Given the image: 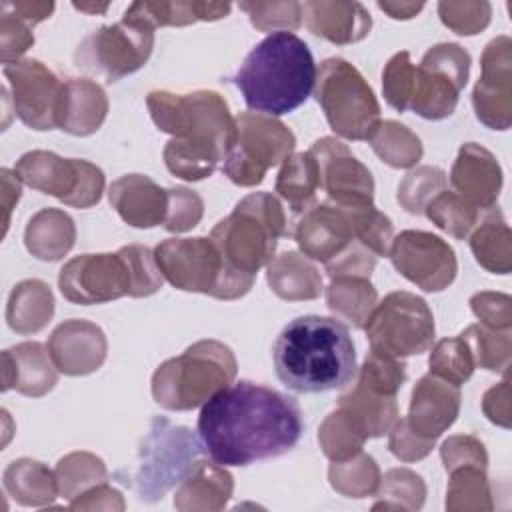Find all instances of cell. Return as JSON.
Instances as JSON below:
<instances>
[{
    "instance_id": "cell-1",
    "label": "cell",
    "mask_w": 512,
    "mask_h": 512,
    "mask_svg": "<svg viewBox=\"0 0 512 512\" xmlns=\"http://www.w3.org/2000/svg\"><path fill=\"white\" fill-rule=\"evenodd\" d=\"M304 432L298 402L250 380L232 382L200 410L198 438L222 466H248L290 452Z\"/></svg>"
},
{
    "instance_id": "cell-2",
    "label": "cell",
    "mask_w": 512,
    "mask_h": 512,
    "mask_svg": "<svg viewBox=\"0 0 512 512\" xmlns=\"http://www.w3.org/2000/svg\"><path fill=\"white\" fill-rule=\"evenodd\" d=\"M146 106L158 130L172 136L162 152L170 174L198 182L226 160L236 138V118L224 96L214 90H152Z\"/></svg>"
},
{
    "instance_id": "cell-3",
    "label": "cell",
    "mask_w": 512,
    "mask_h": 512,
    "mask_svg": "<svg viewBox=\"0 0 512 512\" xmlns=\"http://www.w3.org/2000/svg\"><path fill=\"white\" fill-rule=\"evenodd\" d=\"M280 382L304 394L346 386L356 376V348L344 322L308 314L290 320L272 348Z\"/></svg>"
},
{
    "instance_id": "cell-4",
    "label": "cell",
    "mask_w": 512,
    "mask_h": 512,
    "mask_svg": "<svg viewBox=\"0 0 512 512\" xmlns=\"http://www.w3.org/2000/svg\"><path fill=\"white\" fill-rule=\"evenodd\" d=\"M316 72L314 56L302 38L274 32L248 52L232 80L250 110L282 116L308 100Z\"/></svg>"
},
{
    "instance_id": "cell-5",
    "label": "cell",
    "mask_w": 512,
    "mask_h": 512,
    "mask_svg": "<svg viewBox=\"0 0 512 512\" xmlns=\"http://www.w3.org/2000/svg\"><path fill=\"white\" fill-rule=\"evenodd\" d=\"M288 234L280 200L270 192H252L212 228L208 238L218 248L226 270L254 284L258 270L272 262L278 238Z\"/></svg>"
},
{
    "instance_id": "cell-6",
    "label": "cell",
    "mask_w": 512,
    "mask_h": 512,
    "mask_svg": "<svg viewBox=\"0 0 512 512\" xmlns=\"http://www.w3.org/2000/svg\"><path fill=\"white\" fill-rule=\"evenodd\" d=\"M236 372L238 362L230 346L212 338L198 340L156 368L152 398L166 410H192L230 386Z\"/></svg>"
},
{
    "instance_id": "cell-7",
    "label": "cell",
    "mask_w": 512,
    "mask_h": 512,
    "mask_svg": "<svg viewBox=\"0 0 512 512\" xmlns=\"http://www.w3.org/2000/svg\"><path fill=\"white\" fill-rule=\"evenodd\" d=\"M314 98L330 128L346 140H370L380 124V104L366 78L344 58L320 64Z\"/></svg>"
},
{
    "instance_id": "cell-8",
    "label": "cell",
    "mask_w": 512,
    "mask_h": 512,
    "mask_svg": "<svg viewBox=\"0 0 512 512\" xmlns=\"http://www.w3.org/2000/svg\"><path fill=\"white\" fill-rule=\"evenodd\" d=\"M158 268L174 288L218 300H236L250 292L252 282L232 276L210 238H166L154 248Z\"/></svg>"
},
{
    "instance_id": "cell-9",
    "label": "cell",
    "mask_w": 512,
    "mask_h": 512,
    "mask_svg": "<svg viewBox=\"0 0 512 512\" xmlns=\"http://www.w3.org/2000/svg\"><path fill=\"white\" fill-rule=\"evenodd\" d=\"M370 352L384 358L418 356L434 342V316L424 298L396 290L386 294L366 320Z\"/></svg>"
},
{
    "instance_id": "cell-10",
    "label": "cell",
    "mask_w": 512,
    "mask_h": 512,
    "mask_svg": "<svg viewBox=\"0 0 512 512\" xmlns=\"http://www.w3.org/2000/svg\"><path fill=\"white\" fill-rule=\"evenodd\" d=\"M154 50V28L142 18L124 14L120 22L100 26L74 52V62L106 84L140 70Z\"/></svg>"
},
{
    "instance_id": "cell-11",
    "label": "cell",
    "mask_w": 512,
    "mask_h": 512,
    "mask_svg": "<svg viewBox=\"0 0 512 512\" xmlns=\"http://www.w3.org/2000/svg\"><path fill=\"white\" fill-rule=\"evenodd\" d=\"M294 132L274 116L242 112L236 116V138L222 162V172L242 188L258 186L266 172L294 154Z\"/></svg>"
},
{
    "instance_id": "cell-12",
    "label": "cell",
    "mask_w": 512,
    "mask_h": 512,
    "mask_svg": "<svg viewBox=\"0 0 512 512\" xmlns=\"http://www.w3.org/2000/svg\"><path fill=\"white\" fill-rule=\"evenodd\" d=\"M204 452L200 438L186 426H172L164 418L152 420L140 448L134 488L140 500L156 502L180 484Z\"/></svg>"
},
{
    "instance_id": "cell-13",
    "label": "cell",
    "mask_w": 512,
    "mask_h": 512,
    "mask_svg": "<svg viewBox=\"0 0 512 512\" xmlns=\"http://www.w3.org/2000/svg\"><path fill=\"white\" fill-rule=\"evenodd\" d=\"M406 380V364L370 352L354 386L338 398V408L354 416L368 438L384 436L398 420V392Z\"/></svg>"
},
{
    "instance_id": "cell-14",
    "label": "cell",
    "mask_w": 512,
    "mask_h": 512,
    "mask_svg": "<svg viewBox=\"0 0 512 512\" xmlns=\"http://www.w3.org/2000/svg\"><path fill=\"white\" fill-rule=\"evenodd\" d=\"M14 172L22 184L72 208H92L104 192V172L96 164L82 158H62L50 150L22 154Z\"/></svg>"
},
{
    "instance_id": "cell-15",
    "label": "cell",
    "mask_w": 512,
    "mask_h": 512,
    "mask_svg": "<svg viewBox=\"0 0 512 512\" xmlns=\"http://www.w3.org/2000/svg\"><path fill=\"white\" fill-rule=\"evenodd\" d=\"M470 64L472 58L460 44L440 42L428 48L414 68L408 110L426 120L448 118L468 82Z\"/></svg>"
},
{
    "instance_id": "cell-16",
    "label": "cell",
    "mask_w": 512,
    "mask_h": 512,
    "mask_svg": "<svg viewBox=\"0 0 512 512\" xmlns=\"http://www.w3.org/2000/svg\"><path fill=\"white\" fill-rule=\"evenodd\" d=\"M388 256L396 272L424 292L446 290L458 274L452 246L432 232L402 230L392 238Z\"/></svg>"
},
{
    "instance_id": "cell-17",
    "label": "cell",
    "mask_w": 512,
    "mask_h": 512,
    "mask_svg": "<svg viewBox=\"0 0 512 512\" xmlns=\"http://www.w3.org/2000/svg\"><path fill=\"white\" fill-rule=\"evenodd\" d=\"M12 92L14 112L32 130L58 128V106L64 82L40 60L20 58L2 68Z\"/></svg>"
},
{
    "instance_id": "cell-18",
    "label": "cell",
    "mask_w": 512,
    "mask_h": 512,
    "mask_svg": "<svg viewBox=\"0 0 512 512\" xmlns=\"http://www.w3.org/2000/svg\"><path fill=\"white\" fill-rule=\"evenodd\" d=\"M58 288L72 304H104L128 296L130 276L120 252L80 254L62 266Z\"/></svg>"
},
{
    "instance_id": "cell-19",
    "label": "cell",
    "mask_w": 512,
    "mask_h": 512,
    "mask_svg": "<svg viewBox=\"0 0 512 512\" xmlns=\"http://www.w3.org/2000/svg\"><path fill=\"white\" fill-rule=\"evenodd\" d=\"M308 152L316 160L320 188L330 202L340 206L374 204V178L344 142L324 136Z\"/></svg>"
},
{
    "instance_id": "cell-20",
    "label": "cell",
    "mask_w": 512,
    "mask_h": 512,
    "mask_svg": "<svg viewBox=\"0 0 512 512\" xmlns=\"http://www.w3.org/2000/svg\"><path fill=\"white\" fill-rule=\"evenodd\" d=\"M480 70L472 90L476 118L492 130H508L512 124V40L506 34L486 44Z\"/></svg>"
},
{
    "instance_id": "cell-21",
    "label": "cell",
    "mask_w": 512,
    "mask_h": 512,
    "mask_svg": "<svg viewBox=\"0 0 512 512\" xmlns=\"http://www.w3.org/2000/svg\"><path fill=\"white\" fill-rule=\"evenodd\" d=\"M294 240L304 256L326 264L358 238L348 206L326 200L316 202L298 218Z\"/></svg>"
},
{
    "instance_id": "cell-22",
    "label": "cell",
    "mask_w": 512,
    "mask_h": 512,
    "mask_svg": "<svg viewBox=\"0 0 512 512\" xmlns=\"http://www.w3.org/2000/svg\"><path fill=\"white\" fill-rule=\"evenodd\" d=\"M46 346L58 372L66 376L96 372L108 354V340L102 328L82 318H70L58 324Z\"/></svg>"
},
{
    "instance_id": "cell-23",
    "label": "cell",
    "mask_w": 512,
    "mask_h": 512,
    "mask_svg": "<svg viewBox=\"0 0 512 512\" xmlns=\"http://www.w3.org/2000/svg\"><path fill=\"white\" fill-rule=\"evenodd\" d=\"M452 192L484 212L496 206L502 190V168L496 156L476 142L460 146L450 170Z\"/></svg>"
},
{
    "instance_id": "cell-24",
    "label": "cell",
    "mask_w": 512,
    "mask_h": 512,
    "mask_svg": "<svg viewBox=\"0 0 512 512\" xmlns=\"http://www.w3.org/2000/svg\"><path fill=\"white\" fill-rule=\"evenodd\" d=\"M460 400V386L426 374L412 388L406 422L418 436L436 440L456 422Z\"/></svg>"
},
{
    "instance_id": "cell-25",
    "label": "cell",
    "mask_w": 512,
    "mask_h": 512,
    "mask_svg": "<svg viewBox=\"0 0 512 512\" xmlns=\"http://www.w3.org/2000/svg\"><path fill=\"white\" fill-rule=\"evenodd\" d=\"M58 382V368L40 342H20L2 352V390H16L30 398L48 394Z\"/></svg>"
},
{
    "instance_id": "cell-26",
    "label": "cell",
    "mask_w": 512,
    "mask_h": 512,
    "mask_svg": "<svg viewBox=\"0 0 512 512\" xmlns=\"http://www.w3.org/2000/svg\"><path fill=\"white\" fill-rule=\"evenodd\" d=\"M110 206L134 228H154L164 224L168 210V190L160 188L150 176L124 174L108 188Z\"/></svg>"
},
{
    "instance_id": "cell-27",
    "label": "cell",
    "mask_w": 512,
    "mask_h": 512,
    "mask_svg": "<svg viewBox=\"0 0 512 512\" xmlns=\"http://www.w3.org/2000/svg\"><path fill=\"white\" fill-rule=\"evenodd\" d=\"M302 16L314 36L338 46L364 40L372 28V18L360 2L310 0L302 4Z\"/></svg>"
},
{
    "instance_id": "cell-28",
    "label": "cell",
    "mask_w": 512,
    "mask_h": 512,
    "mask_svg": "<svg viewBox=\"0 0 512 512\" xmlns=\"http://www.w3.org/2000/svg\"><path fill=\"white\" fill-rule=\"evenodd\" d=\"M108 116V96L104 88L88 78H70L64 82L58 128L72 136H90L100 130Z\"/></svg>"
},
{
    "instance_id": "cell-29",
    "label": "cell",
    "mask_w": 512,
    "mask_h": 512,
    "mask_svg": "<svg viewBox=\"0 0 512 512\" xmlns=\"http://www.w3.org/2000/svg\"><path fill=\"white\" fill-rule=\"evenodd\" d=\"M234 492V478L222 466L196 460L174 492V508L182 512H218Z\"/></svg>"
},
{
    "instance_id": "cell-30",
    "label": "cell",
    "mask_w": 512,
    "mask_h": 512,
    "mask_svg": "<svg viewBox=\"0 0 512 512\" xmlns=\"http://www.w3.org/2000/svg\"><path fill=\"white\" fill-rule=\"evenodd\" d=\"M270 290L288 302L316 300L322 294V274L316 264L302 252H282L266 266Z\"/></svg>"
},
{
    "instance_id": "cell-31",
    "label": "cell",
    "mask_w": 512,
    "mask_h": 512,
    "mask_svg": "<svg viewBox=\"0 0 512 512\" xmlns=\"http://www.w3.org/2000/svg\"><path fill=\"white\" fill-rule=\"evenodd\" d=\"M76 242V224L70 214L60 208H42L26 224L24 246L42 260L56 262L64 258Z\"/></svg>"
},
{
    "instance_id": "cell-32",
    "label": "cell",
    "mask_w": 512,
    "mask_h": 512,
    "mask_svg": "<svg viewBox=\"0 0 512 512\" xmlns=\"http://www.w3.org/2000/svg\"><path fill=\"white\" fill-rule=\"evenodd\" d=\"M54 316V294L38 278L18 282L6 304V322L16 334H36L48 326Z\"/></svg>"
},
{
    "instance_id": "cell-33",
    "label": "cell",
    "mask_w": 512,
    "mask_h": 512,
    "mask_svg": "<svg viewBox=\"0 0 512 512\" xmlns=\"http://www.w3.org/2000/svg\"><path fill=\"white\" fill-rule=\"evenodd\" d=\"M2 484L20 506H50L60 496L56 472L32 458L12 460L2 474Z\"/></svg>"
},
{
    "instance_id": "cell-34",
    "label": "cell",
    "mask_w": 512,
    "mask_h": 512,
    "mask_svg": "<svg viewBox=\"0 0 512 512\" xmlns=\"http://www.w3.org/2000/svg\"><path fill=\"white\" fill-rule=\"evenodd\" d=\"M468 242L476 262L484 270L502 276L512 270V234L496 206L484 210V218L482 222L478 220Z\"/></svg>"
},
{
    "instance_id": "cell-35",
    "label": "cell",
    "mask_w": 512,
    "mask_h": 512,
    "mask_svg": "<svg viewBox=\"0 0 512 512\" xmlns=\"http://www.w3.org/2000/svg\"><path fill=\"white\" fill-rule=\"evenodd\" d=\"M378 304V292L370 278L336 276L326 286V306L346 326L362 330Z\"/></svg>"
},
{
    "instance_id": "cell-36",
    "label": "cell",
    "mask_w": 512,
    "mask_h": 512,
    "mask_svg": "<svg viewBox=\"0 0 512 512\" xmlns=\"http://www.w3.org/2000/svg\"><path fill=\"white\" fill-rule=\"evenodd\" d=\"M230 8V2H132L124 14L142 18L156 30L158 26L222 20L230 14Z\"/></svg>"
},
{
    "instance_id": "cell-37",
    "label": "cell",
    "mask_w": 512,
    "mask_h": 512,
    "mask_svg": "<svg viewBox=\"0 0 512 512\" xmlns=\"http://www.w3.org/2000/svg\"><path fill=\"white\" fill-rule=\"evenodd\" d=\"M320 188V176L316 160L310 152L290 154L276 176L278 196L296 214H304L316 204V192Z\"/></svg>"
},
{
    "instance_id": "cell-38",
    "label": "cell",
    "mask_w": 512,
    "mask_h": 512,
    "mask_svg": "<svg viewBox=\"0 0 512 512\" xmlns=\"http://www.w3.org/2000/svg\"><path fill=\"white\" fill-rule=\"evenodd\" d=\"M368 142L374 154L390 168H414L424 154L422 140L396 120H380Z\"/></svg>"
},
{
    "instance_id": "cell-39",
    "label": "cell",
    "mask_w": 512,
    "mask_h": 512,
    "mask_svg": "<svg viewBox=\"0 0 512 512\" xmlns=\"http://www.w3.org/2000/svg\"><path fill=\"white\" fill-rule=\"evenodd\" d=\"M446 510L450 512H490L494 508L486 468L460 466L448 472Z\"/></svg>"
},
{
    "instance_id": "cell-40",
    "label": "cell",
    "mask_w": 512,
    "mask_h": 512,
    "mask_svg": "<svg viewBox=\"0 0 512 512\" xmlns=\"http://www.w3.org/2000/svg\"><path fill=\"white\" fill-rule=\"evenodd\" d=\"M366 440L360 424L342 408L330 412L318 428V444L330 462H342L362 452Z\"/></svg>"
},
{
    "instance_id": "cell-41",
    "label": "cell",
    "mask_w": 512,
    "mask_h": 512,
    "mask_svg": "<svg viewBox=\"0 0 512 512\" xmlns=\"http://www.w3.org/2000/svg\"><path fill=\"white\" fill-rule=\"evenodd\" d=\"M476 366L488 372L506 374L512 358L510 330H494L484 324H470L460 332Z\"/></svg>"
},
{
    "instance_id": "cell-42",
    "label": "cell",
    "mask_w": 512,
    "mask_h": 512,
    "mask_svg": "<svg viewBox=\"0 0 512 512\" xmlns=\"http://www.w3.org/2000/svg\"><path fill=\"white\" fill-rule=\"evenodd\" d=\"M60 496L74 500L82 492L90 490L96 484L106 482L108 468L104 460L92 452L76 450L62 456L54 468Z\"/></svg>"
},
{
    "instance_id": "cell-43",
    "label": "cell",
    "mask_w": 512,
    "mask_h": 512,
    "mask_svg": "<svg viewBox=\"0 0 512 512\" xmlns=\"http://www.w3.org/2000/svg\"><path fill=\"white\" fill-rule=\"evenodd\" d=\"M380 476L382 474L376 460L364 452H358L342 462H332L328 468L330 486L346 498L374 496Z\"/></svg>"
},
{
    "instance_id": "cell-44",
    "label": "cell",
    "mask_w": 512,
    "mask_h": 512,
    "mask_svg": "<svg viewBox=\"0 0 512 512\" xmlns=\"http://www.w3.org/2000/svg\"><path fill=\"white\" fill-rule=\"evenodd\" d=\"M378 502L372 510H420L426 500V484L420 474L410 468H390L380 476L376 494Z\"/></svg>"
},
{
    "instance_id": "cell-45",
    "label": "cell",
    "mask_w": 512,
    "mask_h": 512,
    "mask_svg": "<svg viewBox=\"0 0 512 512\" xmlns=\"http://www.w3.org/2000/svg\"><path fill=\"white\" fill-rule=\"evenodd\" d=\"M424 214L436 228L456 240L468 238L480 220V210L470 206L452 190H442L440 194H436L426 206Z\"/></svg>"
},
{
    "instance_id": "cell-46",
    "label": "cell",
    "mask_w": 512,
    "mask_h": 512,
    "mask_svg": "<svg viewBox=\"0 0 512 512\" xmlns=\"http://www.w3.org/2000/svg\"><path fill=\"white\" fill-rule=\"evenodd\" d=\"M446 172L438 166H416L398 184L396 200L410 214H424L430 200L446 190Z\"/></svg>"
},
{
    "instance_id": "cell-47",
    "label": "cell",
    "mask_w": 512,
    "mask_h": 512,
    "mask_svg": "<svg viewBox=\"0 0 512 512\" xmlns=\"http://www.w3.org/2000/svg\"><path fill=\"white\" fill-rule=\"evenodd\" d=\"M430 348H432L428 358L430 374L446 382H452L456 386H462L466 380H470L476 364L472 360V354L466 342L460 336L444 338Z\"/></svg>"
},
{
    "instance_id": "cell-48",
    "label": "cell",
    "mask_w": 512,
    "mask_h": 512,
    "mask_svg": "<svg viewBox=\"0 0 512 512\" xmlns=\"http://www.w3.org/2000/svg\"><path fill=\"white\" fill-rule=\"evenodd\" d=\"M118 252L124 258L126 268H128V276H130L128 296L130 298H146V296L156 294L162 288L164 276L158 268L154 252L148 246L128 244V246H122Z\"/></svg>"
},
{
    "instance_id": "cell-49",
    "label": "cell",
    "mask_w": 512,
    "mask_h": 512,
    "mask_svg": "<svg viewBox=\"0 0 512 512\" xmlns=\"http://www.w3.org/2000/svg\"><path fill=\"white\" fill-rule=\"evenodd\" d=\"M240 10H244L250 18V24L260 32H292L302 24V4L288 2H240Z\"/></svg>"
},
{
    "instance_id": "cell-50",
    "label": "cell",
    "mask_w": 512,
    "mask_h": 512,
    "mask_svg": "<svg viewBox=\"0 0 512 512\" xmlns=\"http://www.w3.org/2000/svg\"><path fill=\"white\" fill-rule=\"evenodd\" d=\"M356 238L376 256H388L394 238L392 220L382 214L374 204L348 206Z\"/></svg>"
},
{
    "instance_id": "cell-51",
    "label": "cell",
    "mask_w": 512,
    "mask_h": 512,
    "mask_svg": "<svg viewBox=\"0 0 512 512\" xmlns=\"http://www.w3.org/2000/svg\"><path fill=\"white\" fill-rule=\"evenodd\" d=\"M438 16L446 28L460 36H474L482 32L492 18V6L486 0L478 2H438Z\"/></svg>"
},
{
    "instance_id": "cell-52",
    "label": "cell",
    "mask_w": 512,
    "mask_h": 512,
    "mask_svg": "<svg viewBox=\"0 0 512 512\" xmlns=\"http://www.w3.org/2000/svg\"><path fill=\"white\" fill-rule=\"evenodd\" d=\"M414 64L410 52H396L382 70V94L388 106L398 112L408 110L412 84H414Z\"/></svg>"
},
{
    "instance_id": "cell-53",
    "label": "cell",
    "mask_w": 512,
    "mask_h": 512,
    "mask_svg": "<svg viewBox=\"0 0 512 512\" xmlns=\"http://www.w3.org/2000/svg\"><path fill=\"white\" fill-rule=\"evenodd\" d=\"M32 24L18 16L8 0L0 2V58L4 64L20 60V56L32 48L34 34Z\"/></svg>"
},
{
    "instance_id": "cell-54",
    "label": "cell",
    "mask_w": 512,
    "mask_h": 512,
    "mask_svg": "<svg viewBox=\"0 0 512 512\" xmlns=\"http://www.w3.org/2000/svg\"><path fill=\"white\" fill-rule=\"evenodd\" d=\"M204 216V200L200 198L198 192L186 188V186H176L168 188V210L164 218V228L168 232H188Z\"/></svg>"
},
{
    "instance_id": "cell-55",
    "label": "cell",
    "mask_w": 512,
    "mask_h": 512,
    "mask_svg": "<svg viewBox=\"0 0 512 512\" xmlns=\"http://www.w3.org/2000/svg\"><path fill=\"white\" fill-rule=\"evenodd\" d=\"M440 460L446 472L460 466L488 468V452L484 444L470 434L448 436L440 446Z\"/></svg>"
},
{
    "instance_id": "cell-56",
    "label": "cell",
    "mask_w": 512,
    "mask_h": 512,
    "mask_svg": "<svg viewBox=\"0 0 512 512\" xmlns=\"http://www.w3.org/2000/svg\"><path fill=\"white\" fill-rule=\"evenodd\" d=\"M470 308L480 324L494 330L512 328V298L502 292L482 290L470 298Z\"/></svg>"
},
{
    "instance_id": "cell-57",
    "label": "cell",
    "mask_w": 512,
    "mask_h": 512,
    "mask_svg": "<svg viewBox=\"0 0 512 512\" xmlns=\"http://www.w3.org/2000/svg\"><path fill=\"white\" fill-rule=\"evenodd\" d=\"M436 440H428L418 436L406 422V418H400L392 424L388 430V450L400 460V462H418L426 458Z\"/></svg>"
},
{
    "instance_id": "cell-58",
    "label": "cell",
    "mask_w": 512,
    "mask_h": 512,
    "mask_svg": "<svg viewBox=\"0 0 512 512\" xmlns=\"http://www.w3.org/2000/svg\"><path fill=\"white\" fill-rule=\"evenodd\" d=\"M378 256L372 254L360 240H354L342 254L326 262V274L328 278L336 276H360L370 278L372 270L376 266Z\"/></svg>"
},
{
    "instance_id": "cell-59",
    "label": "cell",
    "mask_w": 512,
    "mask_h": 512,
    "mask_svg": "<svg viewBox=\"0 0 512 512\" xmlns=\"http://www.w3.org/2000/svg\"><path fill=\"white\" fill-rule=\"evenodd\" d=\"M482 412L484 416L502 428H510L512 404H510V376L504 374V380L492 388H488L482 396Z\"/></svg>"
},
{
    "instance_id": "cell-60",
    "label": "cell",
    "mask_w": 512,
    "mask_h": 512,
    "mask_svg": "<svg viewBox=\"0 0 512 512\" xmlns=\"http://www.w3.org/2000/svg\"><path fill=\"white\" fill-rule=\"evenodd\" d=\"M70 508L72 510H112V512L118 510V512H122L126 508V504H124V496L120 494V490L102 482V484H96L90 490L82 492L74 500H70Z\"/></svg>"
},
{
    "instance_id": "cell-61",
    "label": "cell",
    "mask_w": 512,
    "mask_h": 512,
    "mask_svg": "<svg viewBox=\"0 0 512 512\" xmlns=\"http://www.w3.org/2000/svg\"><path fill=\"white\" fill-rule=\"evenodd\" d=\"M0 178H2V204H4V234L8 230L10 224V212L16 206V202L20 200L22 194V182L16 176V172L2 168L0 170Z\"/></svg>"
},
{
    "instance_id": "cell-62",
    "label": "cell",
    "mask_w": 512,
    "mask_h": 512,
    "mask_svg": "<svg viewBox=\"0 0 512 512\" xmlns=\"http://www.w3.org/2000/svg\"><path fill=\"white\" fill-rule=\"evenodd\" d=\"M10 8L22 16L24 20H28L32 26H36L38 22L46 20L52 16L54 12V2H22V0H8Z\"/></svg>"
},
{
    "instance_id": "cell-63",
    "label": "cell",
    "mask_w": 512,
    "mask_h": 512,
    "mask_svg": "<svg viewBox=\"0 0 512 512\" xmlns=\"http://www.w3.org/2000/svg\"><path fill=\"white\" fill-rule=\"evenodd\" d=\"M378 8L382 12H386L394 20H410V18H414L424 8V2H390V0H380Z\"/></svg>"
},
{
    "instance_id": "cell-64",
    "label": "cell",
    "mask_w": 512,
    "mask_h": 512,
    "mask_svg": "<svg viewBox=\"0 0 512 512\" xmlns=\"http://www.w3.org/2000/svg\"><path fill=\"white\" fill-rule=\"evenodd\" d=\"M74 8H76V10H80V12H90V14H102V12H106L108 4H74Z\"/></svg>"
}]
</instances>
